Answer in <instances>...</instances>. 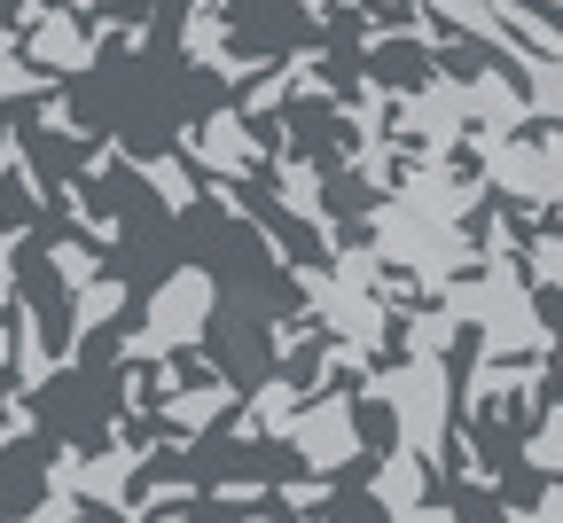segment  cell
<instances>
[]
</instances>
